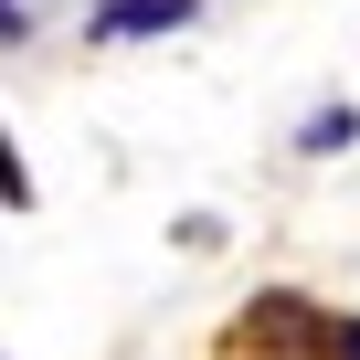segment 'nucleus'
Returning <instances> with one entry per match:
<instances>
[{"instance_id": "obj_3", "label": "nucleus", "mask_w": 360, "mask_h": 360, "mask_svg": "<svg viewBox=\"0 0 360 360\" xmlns=\"http://www.w3.org/2000/svg\"><path fill=\"white\" fill-rule=\"evenodd\" d=\"M349 138H360V117H349V106H328V117H318L297 148H307V159H328V148H349Z\"/></svg>"}, {"instance_id": "obj_1", "label": "nucleus", "mask_w": 360, "mask_h": 360, "mask_svg": "<svg viewBox=\"0 0 360 360\" xmlns=\"http://www.w3.org/2000/svg\"><path fill=\"white\" fill-rule=\"evenodd\" d=\"M244 339H255V349H276V360H307V349L328 339V318H318L307 297H286V286H276V297H255V307H244Z\"/></svg>"}, {"instance_id": "obj_6", "label": "nucleus", "mask_w": 360, "mask_h": 360, "mask_svg": "<svg viewBox=\"0 0 360 360\" xmlns=\"http://www.w3.org/2000/svg\"><path fill=\"white\" fill-rule=\"evenodd\" d=\"M0 43H22V11H11V0H0Z\"/></svg>"}, {"instance_id": "obj_2", "label": "nucleus", "mask_w": 360, "mask_h": 360, "mask_svg": "<svg viewBox=\"0 0 360 360\" xmlns=\"http://www.w3.org/2000/svg\"><path fill=\"white\" fill-rule=\"evenodd\" d=\"M180 22H191V0H106V11H96V43H159Z\"/></svg>"}, {"instance_id": "obj_5", "label": "nucleus", "mask_w": 360, "mask_h": 360, "mask_svg": "<svg viewBox=\"0 0 360 360\" xmlns=\"http://www.w3.org/2000/svg\"><path fill=\"white\" fill-rule=\"evenodd\" d=\"M328 360H360V318H328V339H318Z\"/></svg>"}, {"instance_id": "obj_4", "label": "nucleus", "mask_w": 360, "mask_h": 360, "mask_svg": "<svg viewBox=\"0 0 360 360\" xmlns=\"http://www.w3.org/2000/svg\"><path fill=\"white\" fill-rule=\"evenodd\" d=\"M0 202H11V212L32 202V180H22V159H11V138H0Z\"/></svg>"}]
</instances>
